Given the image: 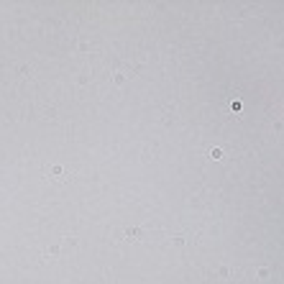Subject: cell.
I'll return each mask as SVG.
<instances>
[{
	"label": "cell",
	"instance_id": "obj_1",
	"mask_svg": "<svg viewBox=\"0 0 284 284\" xmlns=\"http://www.w3.org/2000/svg\"><path fill=\"white\" fill-rule=\"evenodd\" d=\"M49 174H51L54 179H64V166H62V164H54V166L49 169Z\"/></svg>",
	"mask_w": 284,
	"mask_h": 284
},
{
	"label": "cell",
	"instance_id": "obj_3",
	"mask_svg": "<svg viewBox=\"0 0 284 284\" xmlns=\"http://www.w3.org/2000/svg\"><path fill=\"white\" fill-rule=\"evenodd\" d=\"M210 156L213 159H223V149H210Z\"/></svg>",
	"mask_w": 284,
	"mask_h": 284
},
{
	"label": "cell",
	"instance_id": "obj_2",
	"mask_svg": "<svg viewBox=\"0 0 284 284\" xmlns=\"http://www.w3.org/2000/svg\"><path fill=\"white\" fill-rule=\"evenodd\" d=\"M171 243H174L177 248H184V235H174V238H171Z\"/></svg>",
	"mask_w": 284,
	"mask_h": 284
},
{
	"label": "cell",
	"instance_id": "obj_5",
	"mask_svg": "<svg viewBox=\"0 0 284 284\" xmlns=\"http://www.w3.org/2000/svg\"><path fill=\"white\" fill-rule=\"evenodd\" d=\"M218 274H220V277H230V269H228V266H220V269H218Z\"/></svg>",
	"mask_w": 284,
	"mask_h": 284
},
{
	"label": "cell",
	"instance_id": "obj_7",
	"mask_svg": "<svg viewBox=\"0 0 284 284\" xmlns=\"http://www.w3.org/2000/svg\"><path fill=\"white\" fill-rule=\"evenodd\" d=\"M230 110H235V113H238V110H241V100H233V102H230Z\"/></svg>",
	"mask_w": 284,
	"mask_h": 284
},
{
	"label": "cell",
	"instance_id": "obj_4",
	"mask_svg": "<svg viewBox=\"0 0 284 284\" xmlns=\"http://www.w3.org/2000/svg\"><path fill=\"white\" fill-rule=\"evenodd\" d=\"M269 274H271V271H269L266 266H261V269H259V279H269Z\"/></svg>",
	"mask_w": 284,
	"mask_h": 284
},
{
	"label": "cell",
	"instance_id": "obj_6",
	"mask_svg": "<svg viewBox=\"0 0 284 284\" xmlns=\"http://www.w3.org/2000/svg\"><path fill=\"white\" fill-rule=\"evenodd\" d=\"M113 79H115V85H123V82H126V77L120 74V72H118V74H115V77H113Z\"/></svg>",
	"mask_w": 284,
	"mask_h": 284
}]
</instances>
